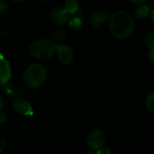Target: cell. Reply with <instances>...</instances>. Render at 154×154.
Returning <instances> with one entry per match:
<instances>
[{
  "instance_id": "1",
  "label": "cell",
  "mask_w": 154,
  "mask_h": 154,
  "mask_svg": "<svg viewBox=\"0 0 154 154\" xmlns=\"http://www.w3.org/2000/svg\"><path fill=\"white\" fill-rule=\"evenodd\" d=\"M108 26L111 35L119 40L130 37L135 30V20L132 15L126 11H117L111 14Z\"/></svg>"
},
{
  "instance_id": "2",
  "label": "cell",
  "mask_w": 154,
  "mask_h": 154,
  "mask_svg": "<svg viewBox=\"0 0 154 154\" xmlns=\"http://www.w3.org/2000/svg\"><path fill=\"white\" fill-rule=\"evenodd\" d=\"M48 78V70L44 65L32 63L29 65L23 75V82L27 88L37 90L45 84Z\"/></svg>"
},
{
  "instance_id": "3",
  "label": "cell",
  "mask_w": 154,
  "mask_h": 154,
  "mask_svg": "<svg viewBox=\"0 0 154 154\" xmlns=\"http://www.w3.org/2000/svg\"><path fill=\"white\" fill-rule=\"evenodd\" d=\"M57 43L50 38H38L30 43L29 53L38 60H48L56 54Z\"/></svg>"
},
{
  "instance_id": "4",
  "label": "cell",
  "mask_w": 154,
  "mask_h": 154,
  "mask_svg": "<svg viewBox=\"0 0 154 154\" xmlns=\"http://www.w3.org/2000/svg\"><path fill=\"white\" fill-rule=\"evenodd\" d=\"M106 142V135L102 129H96L88 133L86 139L87 147L90 150L97 151L104 147Z\"/></svg>"
},
{
  "instance_id": "5",
  "label": "cell",
  "mask_w": 154,
  "mask_h": 154,
  "mask_svg": "<svg viewBox=\"0 0 154 154\" xmlns=\"http://www.w3.org/2000/svg\"><path fill=\"white\" fill-rule=\"evenodd\" d=\"M56 54L58 61L63 66H69L75 60V52L68 44H57Z\"/></svg>"
},
{
  "instance_id": "6",
  "label": "cell",
  "mask_w": 154,
  "mask_h": 154,
  "mask_svg": "<svg viewBox=\"0 0 154 154\" xmlns=\"http://www.w3.org/2000/svg\"><path fill=\"white\" fill-rule=\"evenodd\" d=\"M111 14L106 10L98 9L93 11L89 16V23L90 25L95 28L102 27L108 22Z\"/></svg>"
},
{
  "instance_id": "7",
  "label": "cell",
  "mask_w": 154,
  "mask_h": 154,
  "mask_svg": "<svg viewBox=\"0 0 154 154\" xmlns=\"http://www.w3.org/2000/svg\"><path fill=\"white\" fill-rule=\"evenodd\" d=\"M12 75L11 66L6 57L0 52V87L6 85Z\"/></svg>"
},
{
  "instance_id": "8",
  "label": "cell",
  "mask_w": 154,
  "mask_h": 154,
  "mask_svg": "<svg viewBox=\"0 0 154 154\" xmlns=\"http://www.w3.org/2000/svg\"><path fill=\"white\" fill-rule=\"evenodd\" d=\"M12 108L17 114L23 116H32L33 108L31 103L25 99H16L12 103Z\"/></svg>"
},
{
  "instance_id": "9",
  "label": "cell",
  "mask_w": 154,
  "mask_h": 154,
  "mask_svg": "<svg viewBox=\"0 0 154 154\" xmlns=\"http://www.w3.org/2000/svg\"><path fill=\"white\" fill-rule=\"evenodd\" d=\"M51 20L57 25H64L70 20V14L64 9V8H52L50 12Z\"/></svg>"
},
{
  "instance_id": "10",
  "label": "cell",
  "mask_w": 154,
  "mask_h": 154,
  "mask_svg": "<svg viewBox=\"0 0 154 154\" xmlns=\"http://www.w3.org/2000/svg\"><path fill=\"white\" fill-rule=\"evenodd\" d=\"M151 10L152 9L150 8V7L148 5H140L135 11V17L139 20L147 19V18H148L150 16Z\"/></svg>"
},
{
  "instance_id": "11",
  "label": "cell",
  "mask_w": 154,
  "mask_h": 154,
  "mask_svg": "<svg viewBox=\"0 0 154 154\" xmlns=\"http://www.w3.org/2000/svg\"><path fill=\"white\" fill-rule=\"evenodd\" d=\"M63 8L70 15H75L79 11L80 4L78 0H66Z\"/></svg>"
},
{
  "instance_id": "12",
  "label": "cell",
  "mask_w": 154,
  "mask_h": 154,
  "mask_svg": "<svg viewBox=\"0 0 154 154\" xmlns=\"http://www.w3.org/2000/svg\"><path fill=\"white\" fill-rule=\"evenodd\" d=\"M66 32L63 29L59 28L54 30L52 33V36H51V39L57 43V42H61L63 39L66 38Z\"/></svg>"
},
{
  "instance_id": "13",
  "label": "cell",
  "mask_w": 154,
  "mask_h": 154,
  "mask_svg": "<svg viewBox=\"0 0 154 154\" xmlns=\"http://www.w3.org/2000/svg\"><path fill=\"white\" fill-rule=\"evenodd\" d=\"M146 107L152 114H154V90L151 91L146 98Z\"/></svg>"
},
{
  "instance_id": "14",
  "label": "cell",
  "mask_w": 154,
  "mask_h": 154,
  "mask_svg": "<svg viewBox=\"0 0 154 154\" xmlns=\"http://www.w3.org/2000/svg\"><path fill=\"white\" fill-rule=\"evenodd\" d=\"M69 26L74 29H78L83 25V20L80 17H73L69 21Z\"/></svg>"
},
{
  "instance_id": "15",
  "label": "cell",
  "mask_w": 154,
  "mask_h": 154,
  "mask_svg": "<svg viewBox=\"0 0 154 154\" xmlns=\"http://www.w3.org/2000/svg\"><path fill=\"white\" fill-rule=\"evenodd\" d=\"M144 43L147 48L149 50H152L154 48V32H149L147 33L144 38Z\"/></svg>"
},
{
  "instance_id": "16",
  "label": "cell",
  "mask_w": 154,
  "mask_h": 154,
  "mask_svg": "<svg viewBox=\"0 0 154 154\" xmlns=\"http://www.w3.org/2000/svg\"><path fill=\"white\" fill-rule=\"evenodd\" d=\"M96 154H112V152L108 147H102L99 150H98L97 151H96Z\"/></svg>"
},
{
  "instance_id": "17",
  "label": "cell",
  "mask_w": 154,
  "mask_h": 154,
  "mask_svg": "<svg viewBox=\"0 0 154 154\" xmlns=\"http://www.w3.org/2000/svg\"><path fill=\"white\" fill-rule=\"evenodd\" d=\"M8 6L7 3L5 2L0 0V13L5 12L8 10Z\"/></svg>"
},
{
  "instance_id": "18",
  "label": "cell",
  "mask_w": 154,
  "mask_h": 154,
  "mask_svg": "<svg viewBox=\"0 0 154 154\" xmlns=\"http://www.w3.org/2000/svg\"><path fill=\"white\" fill-rule=\"evenodd\" d=\"M6 147V141L4 138L0 137V154L2 153Z\"/></svg>"
},
{
  "instance_id": "19",
  "label": "cell",
  "mask_w": 154,
  "mask_h": 154,
  "mask_svg": "<svg viewBox=\"0 0 154 154\" xmlns=\"http://www.w3.org/2000/svg\"><path fill=\"white\" fill-rule=\"evenodd\" d=\"M8 117L5 113H3L2 111L0 112V123H4L7 121Z\"/></svg>"
},
{
  "instance_id": "20",
  "label": "cell",
  "mask_w": 154,
  "mask_h": 154,
  "mask_svg": "<svg viewBox=\"0 0 154 154\" xmlns=\"http://www.w3.org/2000/svg\"><path fill=\"white\" fill-rule=\"evenodd\" d=\"M148 60L151 63H154V48L152 50H150V52L148 54Z\"/></svg>"
},
{
  "instance_id": "21",
  "label": "cell",
  "mask_w": 154,
  "mask_h": 154,
  "mask_svg": "<svg viewBox=\"0 0 154 154\" xmlns=\"http://www.w3.org/2000/svg\"><path fill=\"white\" fill-rule=\"evenodd\" d=\"M5 108V99L4 97L0 94V112L2 111V110Z\"/></svg>"
},
{
  "instance_id": "22",
  "label": "cell",
  "mask_w": 154,
  "mask_h": 154,
  "mask_svg": "<svg viewBox=\"0 0 154 154\" xmlns=\"http://www.w3.org/2000/svg\"><path fill=\"white\" fill-rule=\"evenodd\" d=\"M128 1L130 2L131 3H133V4L142 5V4H144L145 2H147V0H128Z\"/></svg>"
},
{
  "instance_id": "23",
  "label": "cell",
  "mask_w": 154,
  "mask_h": 154,
  "mask_svg": "<svg viewBox=\"0 0 154 154\" xmlns=\"http://www.w3.org/2000/svg\"><path fill=\"white\" fill-rule=\"evenodd\" d=\"M150 20H151L152 23L154 24V8L151 10V13H150Z\"/></svg>"
},
{
  "instance_id": "24",
  "label": "cell",
  "mask_w": 154,
  "mask_h": 154,
  "mask_svg": "<svg viewBox=\"0 0 154 154\" xmlns=\"http://www.w3.org/2000/svg\"><path fill=\"white\" fill-rule=\"evenodd\" d=\"M34 1H35L36 2H38V3H45L46 2H48V0H34Z\"/></svg>"
},
{
  "instance_id": "25",
  "label": "cell",
  "mask_w": 154,
  "mask_h": 154,
  "mask_svg": "<svg viewBox=\"0 0 154 154\" xmlns=\"http://www.w3.org/2000/svg\"><path fill=\"white\" fill-rule=\"evenodd\" d=\"M10 1L13 2H16V3H19V2H23L26 1V0H10Z\"/></svg>"
},
{
  "instance_id": "26",
  "label": "cell",
  "mask_w": 154,
  "mask_h": 154,
  "mask_svg": "<svg viewBox=\"0 0 154 154\" xmlns=\"http://www.w3.org/2000/svg\"><path fill=\"white\" fill-rule=\"evenodd\" d=\"M0 30H1V26H0Z\"/></svg>"
}]
</instances>
